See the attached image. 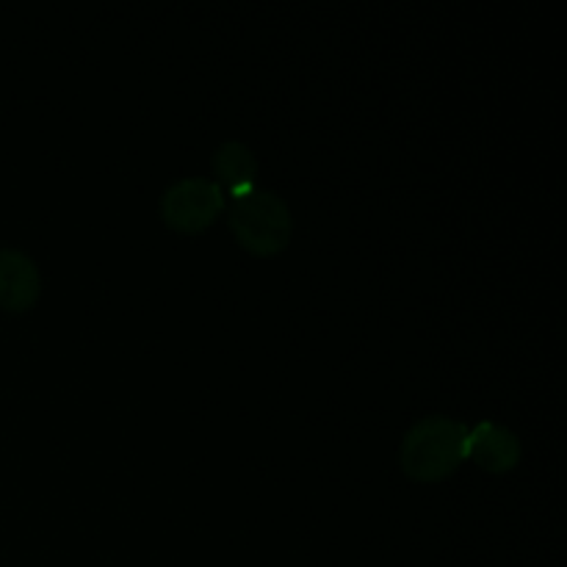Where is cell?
Returning <instances> with one entry per match:
<instances>
[{"instance_id":"cell-3","label":"cell","mask_w":567,"mask_h":567,"mask_svg":"<svg viewBox=\"0 0 567 567\" xmlns=\"http://www.w3.org/2000/svg\"><path fill=\"white\" fill-rule=\"evenodd\" d=\"M225 210V192L208 177H181L161 194V219L181 233H199Z\"/></svg>"},{"instance_id":"cell-1","label":"cell","mask_w":567,"mask_h":567,"mask_svg":"<svg viewBox=\"0 0 567 567\" xmlns=\"http://www.w3.org/2000/svg\"><path fill=\"white\" fill-rule=\"evenodd\" d=\"M468 426L449 415H426L415 421L404 435L399 460L410 480L441 482L465 460Z\"/></svg>"},{"instance_id":"cell-5","label":"cell","mask_w":567,"mask_h":567,"mask_svg":"<svg viewBox=\"0 0 567 567\" xmlns=\"http://www.w3.org/2000/svg\"><path fill=\"white\" fill-rule=\"evenodd\" d=\"M520 449L518 435L513 430L493 421H480L474 430H468V441H465V457L474 460L491 474H507L515 465L520 463Z\"/></svg>"},{"instance_id":"cell-4","label":"cell","mask_w":567,"mask_h":567,"mask_svg":"<svg viewBox=\"0 0 567 567\" xmlns=\"http://www.w3.org/2000/svg\"><path fill=\"white\" fill-rule=\"evenodd\" d=\"M42 293V275L37 260L14 247H0V308L22 313Z\"/></svg>"},{"instance_id":"cell-2","label":"cell","mask_w":567,"mask_h":567,"mask_svg":"<svg viewBox=\"0 0 567 567\" xmlns=\"http://www.w3.org/2000/svg\"><path fill=\"white\" fill-rule=\"evenodd\" d=\"M227 219L238 244L255 255H277L291 241V210L286 199L269 188L252 186L247 192L233 194Z\"/></svg>"},{"instance_id":"cell-6","label":"cell","mask_w":567,"mask_h":567,"mask_svg":"<svg viewBox=\"0 0 567 567\" xmlns=\"http://www.w3.org/2000/svg\"><path fill=\"white\" fill-rule=\"evenodd\" d=\"M210 164H214L216 177H219L221 183H227L233 194L247 192V188L255 186V175H258V158H255V153L244 142L230 138V142L219 144L214 153V158H210Z\"/></svg>"}]
</instances>
